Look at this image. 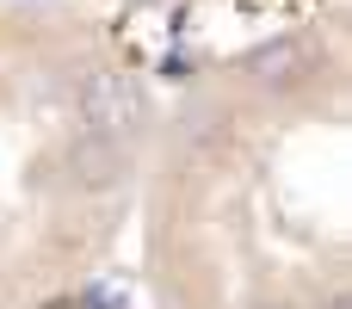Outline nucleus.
<instances>
[{
    "mask_svg": "<svg viewBox=\"0 0 352 309\" xmlns=\"http://www.w3.org/2000/svg\"><path fill=\"white\" fill-rule=\"evenodd\" d=\"M74 105H80V124H87L93 142L124 149L130 136L148 130V87L136 74H124V68H87Z\"/></svg>",
    "mask_w": 352,
    "mask_h": 309,
    "instance_id": "nucleus-1",
    "label": "nucleus"
},
{
    "mask_svg": "<svg viewBox=\"0 0 352 309\" xmlns=\"http://www.w3.org/2000/svg\"><path fill=\"white\" fill-rule=\"evenodd\" d=\"M309 43H297V37H278V43H266V50H254L248 56V74L254 81H266V87H291V81H303L309 74Z\"/></svg>",
    "mask_w": 352,
    "mask_h": 309,
    "instance_id": "nucleus-2",
    "label": "nucleus"
},
{
    "mask_svg": "<svg viewBox=\"0 0 352 309\" xmlns=\"http://www.w3.org/2000/svg\"><path fill=\"white\" fill-rule=\"evenodd\" d=\"M322 309H346V297H340V291H334V297H328V303H322Z\"/></svg>",
    "mask_w": 352,
    "mask_h": 309,
    "instance_id": "nucleus-3",
    "label": "nucleus"
},
{
    "mask_svg": "<svg viewBox=\"0 0 352 309\" xmlns=\"http://www.w3.org/2000/svg\"><path fill=\"white\" fill-rule=\"evenodd\" d=\"M266 309H278V303H266Z\"/></svg>",
    "mask_w": 352,
    "mask_h": 309,
    "instance_id": "nucleus-4",
    "label": "nucleus"
}]
</instances>
